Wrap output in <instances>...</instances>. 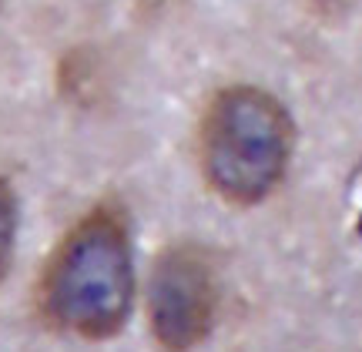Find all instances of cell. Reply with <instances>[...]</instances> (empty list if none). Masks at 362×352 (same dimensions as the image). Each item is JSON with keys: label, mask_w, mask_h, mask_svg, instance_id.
<instances>
[{"label": "cell", "mask_w": 362, "mask_h": 352, "mask_svg": "<svg viewBox=\"0 0 362 352\" xmlns=\"http://www.w3.org/2000/svg\"><path fill=\"white\" fill-rule=\"evenodd\" d=\"M13 242H17V198H13L11 182L0 175V278L7 275Z\"/></svg>", "instance_id": "4"}, {"label": "cell", "mask_w": 362, "mask_h": 352, "mask_svg": "<svg viewBox=\"0 0 362 352\" xmlns=\"http://www.w3.org/2000/svg\"><path fill=\"white\" fill-rule=\"evenodd\" d=\"M221 305L218 262L202 242H171L148 272V326L165 352H192L215 329Z\"/></svg>", "instance_id": "3"}, {"label": "cell", "mask_w": 362, "mask_h": 352, "mask_svg": "<svg viewBox=\"0 0 362 352\" xmlns=\"http://www.w3.org/2000/svg\"><path fill=\"white\" fill-rule=\"evenodd\" d=\"M296 151L288 107L255 84H228L198 121V168L225 205L252 209L285 182Z\"/></svg>", "instance_id": "2"}, {"label": "cell", "mask_w": 362, "mask_h": 352, "mask_svg": "<svg viewBox=\"0 0 362 352\" xmlns=\"http://www.w3.org/2000/svg\"><path fill=\"white\" fill-rule=\"evenodd\" d=\"M312 4H315V7H322V11H325V7H336V4H342V0H312Z\"/></svg>", "instance_id": "5"}, {"label": "cell", "mask_w": 362, "mask_h": 352, "mask_svg": "<svg viewBox=\"0 0 362 352\" xmlns=\"http://www.w3.org/2000/svg\"><path fill=\"white\" fill-rule=\"evenodd\" d=\"M37 315L57 332L101 342L117 336L134 302V262L124 211L101 201L71 225L37 278Z\"/></svg>", "instance_id": "1"}]
</instances>
